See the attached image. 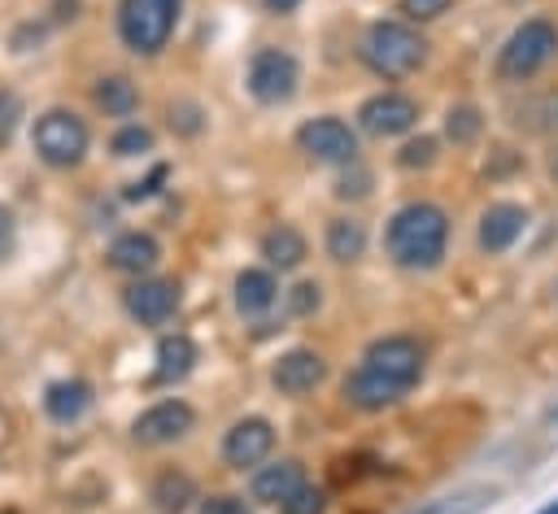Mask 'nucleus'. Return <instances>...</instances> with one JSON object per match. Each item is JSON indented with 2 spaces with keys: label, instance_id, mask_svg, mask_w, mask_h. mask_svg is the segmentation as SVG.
Listing matches in <instances>:
<instances>
[{
  "label": "nucleus",
  "instance_id": "8",
  "mask_svg": "<svg viewBox=\"0 0 558 514\" xmlns=\"http://www.w3.org/2000/svg\"><path fill=\"white\" fill-rule=\"evenodd\" d=\"M296 144L314 157V161H327V166H344L357 157V135L340 122V118H314L296 131Z\"/></svg>",
  "mask_w": 558,
  "mask_h": 514
},
{
  "label": "nucleus",
  "instance_id": "11",
  "mask_svg": "<svg viewBox=\"0 0 558 514\" xmlns=\"http://www.w3.org/2000/svg\"><path fill=\"white\" fill-rule=\"evenodd\" d=\"M270 449H275V431L266 418H240L222 440V457L231 466H257Z\"/></svg>",
  "mask_w": 558,
  "mask_h": 514
},
{
  "label": "nucleus",
  "instance_id": "32",
  "mask_svg": "<svg viewBox=\"0 0 558 514\" xmlns=\"http://www.w3.org/2000/svg\"><path fill=\"white\" fill-rule=\"evenodd\" d=\"M292 309H296V314L318 309V283H296V287H292Z\"/></svg>",
  "mask_w": 558,
  "mask_h": 514
},
{
  "label": "nucleus",
  "instance_id": "36",
  "mask_svg": "<svg viewBox=\"0 0 558 514\" xmlns=\"http://www.w3.org/2000/svg\"><path fill=\"white\" fill-rule=\"evenodd\" d=\"M296 4H301V0H266L270 13H288V9H296Z\"/></svg>",
  "mask_w": 558,
  "mask_h": 514
},
{
  "label": "nucleus",
  "instance_id": "2",
  "mask_svg": "<svg viewBox=\"0 0 558 514\" xmlns=\"http://www.w3.org/2000/svg\"><path fill=\"white\" fill-rule=\"evenodd\" d=\"M362 57H366V65H371L375 74L401 78V74H410V70L423 65L427 44H423L418 30H410V26H401V22H375V26L366 30V39H362Z\"/></svg>",
  "mask_w": 558,
  "mask_h": 514
},
{
  "label": "nucleus",
  "instance_id": "31",
  "mask_svg": "<svg viewBox=\"0 0 558 514\" xmlns=\"http://www.w3.org/2000/svg\"><path fill=\"white\" fill-rule=\"evenodd\" d=\"M449 9V0H401V13L414 17V22H427V17H440Z\"/></svg>",
  "mask_w": 558,
  "mask_h": 514
},
{
  "label": "nucleus",
  "instance_id": "12",
  "mask_svg": "<svg viewBox=\"0 0 558 514\" xmlns=\"http://www.w3.org/2000/svg\"><path fill=\"white\" fill-rule=\"evenodd\" d=\"M323 379H327V362H323L318 353H310V348H292V353H283L279 366H275V388H279L283 396H305V392H314Z\"/></svg>",
  "mask_w": 558,
  "mask_h": 514
},
{
  "label": "nucleus",
  "instance_id": "24",
  "mask_svg": "<svg viewBox=\"0 0 558 514\" xmlns=\"http://www.w3.org/2000/svg\"><path fill=\"white\" fill-rule=\"evenodd\" d=\"M192 497H196V488H192V479H187L183 470H166V475L153 484V501H157L161 514H179Z\"/></svg>",
  "mask_w": 558,
  "mask_h": 514
},
{
  "label": "nucleus",
  "instance_id": "17",
  "mask_svg": "<svg viewBox=\"0 0 558 514\" xmlns=\"http://www.w3.org/2000/svg\"><path fill=\"white\" fill-rule=\"evenodd\" d=\"M87 405H92V388L78 383V379H61V383H52V388L44 392V409H48L57 423H74Z\"/></svg>",
  "mask_w": 558,
  "mask_h": 514
},
{
  "label": "nucleus",
  "instance_id": "35",
  "mask_svg": "<svg viewBox=\"0 0 558 514\" xmlns=\"http://www.w3.org/2000/svg\"><path fill=\"white\" fill-rule=\"evenodd\" d=\"M9 235H13V213H9V209H0V253L9 248Z\"/></svg>",
  "mask_w": 558,
  "mask_h": 514
},
{
  "label": "nucleus",
  "instance_id": "10",
  "mask_svg": "<svg viewBox=\"0 0 558 514\" xmlns=\"http://www.w3.org/2000/svg\"><path fill=\"white\" fill-rule=\"evenodd\" d=\"M187 431H192V409L183 401H161V405L144 409L135 418V427H131V436L140 444H170V440H179Z\"/></svg>",
  "mask_w": 558,
  "mask_h": 514
},
{
  "label": "nucleus",
  "instance_id": "38",
  "mask_svg": "<svg viewBox=\"0 0 558 514\" xmlns=\"http://www.w3.org/2000/svg\"><path fill=\"white\" fill-rule=\"evenodd\" d=\"M554 174H558V157H554Z\"/></svg>",
  "mask_w": 558,
  "mask_h": 514
},
{
  "label": "nucleus",
  "instance_id": "25",
  "mask_svg": "<svg viewBox=\"0 0 558 514\" xmlns=\"http://www.w3.org/2000/svg\"><path fill=\"white\" fill-rule=\"evenodd\" d=\"M484 501H488V492H484V488H471V492H458V497L427 501V505H418L414 514H475Z\"/></svg>",
  "mask_w": 558,
  "mask_h": 514
},
{
  "label": "nucleus",
  "instance_id": "22",
  "mask_svg": "<svg viewBox=\"0 0 558 514\" xmlns=\"http://www.w3.org/2000/svg\"><path fill=\"white\" fill-rule=\"evenodd\" d=\"M96 105H100L105 113H113V118H126V113H135V105H140V96H135V83H131V78H122V74H109V78H100V83H96Z\"/></svg>",
  "mask_w": 558,
  "mask_h": 514
},
{
  "label": "nucleus",
  "instance_id": "27",
  "mask_svg": "<svg viewBox=\"0 0 558 514\" xmlns=\"http://www.w3.org/2000/svg\"><path fill=\"white\" fill-rule=\"evenodd\" d=\"M327 510V492L314 488V484H301L288 501H283V514H323Z\"/></svg>",
  "mask_w": 558,
  "mask_h": 514
},
{
  "label": "nucleus",
  "instance_id": "37",
  "mask_svg": "<svg viewBox=\"0 0 558 514\" xmlns=\"http://www.w3.org/2000/svg\"><path fill=\"white\" fill-rule=\"evenodd\" d=\"M541 514H558V501H554V505H545V510H541Z\"/></svg>",
  "mask_w": 558,
  "mask_h": 514
},
{
  "label": "nucleus",
  "instance_id": "1",
  "mask_svg": "<svg viewBox=\"0 0 558 514\" xmlns=\"http://www.w3.org/2000/svg\"><path fill=\"white\" fill-rule=\"evenodd\" d=\"M445 240H449V218L445 209L418 200V205H405L392 222H388V253L418 270V266H436L445 257Z\"/></svg>",
  "mask_w": 558,
  "mask_h": 514
},
{
  "label": "nucleus",
  "instance_id": "5",
  "mask_svg": "<svg viewBox=\"0 0 558 514\" xmlns=\"http://www.w3.org/2000/svg\"><path fill=\"white\" fill-rule=\"evenodd\" d=\"M35 152L48 166H74V161H83V152H87V126H83V118L65 113V109H48L35 122Z\"/></svg>",
  "mask_w": 558,
  "mask_h": 514
},
{
  "label": "nucleus",
  "instance_id": "18",
  "mask_svg": "<svg viewBox=\"0 0 558 514\" xmlns=\"http://www.w3.org/2000/svg\"><path fill=\"white\" fill-rule=\"evenodd\" d=\"M296 488H301V466L296 462H275V466H266L253 479V497L257 501H270V505H283Z\"/></svg>",
  "mask_w": 558,
  "mask_h": 514
},
{
  "label": "nucleus",
  "instance_id": "15",
  "mask_svg": "<svg viewBox=\"0 0 558 514\" xmlns=\"http://www.w3.org/2000/svg\"><path fill=\"white\" fill-rule=\"evenodd\" d=\"M344 396H349V405H357V409H384V405L401 401V396H405V388H397V383H388L384 375H375V370L357 366V370L344 379Z\"/></svg>",
  "mask_w": 558,
  "mask_h": 514
},
{
  "label": "nucleus",
  "instance_id": "30",
  "mask_svg": "<svg viewBox=\"0 0 558 514\" xmlns=\"http://www.w3.org/2000/svg\"><path fill=\"white\" fill-rule=\"evenodd\" d=\"M405 170H414V166H432L436 161V139L432 135H418V139H410L405 148H401V157H397Z\"/></svg>",
  "mask_w": 558,
  "mask_h": 514
},
{
  "label": "nucleus",
  "instance_id": "14",
  "mask_svg": "<svg viewBox=\"0 0 558 514\" xmlns=\"http://www.w3.org/2000/svg\"><path fill=\"white\" fill-rule=\"evenodd\" d=\"M179 305V287L166 283V279H140L126 287V309L140 318V322H166Z\"/></svg>",
  "mask_w": 558,
  "mask_h": 514
},
{
  "label": "nucleus",
  "instance_id": "26",
  "mask_svg": "<svg viewBox=\"0 0 558 514\" xmlns=\"http://www.w3.org/2000/svg\"><path fill=\"white\" fill-rule=\"evenodd\" d=\"M480 113L471 109V105H458V109H449V118H445V135L453 139V144H471L475 135H480Z\"/></svg>",
  "mask_w": 558,
  "mask_h": 514
},
{
  "label": "nucleus",
  "instance_id": "16",
  "mask_svg": "<svg viewBox=\"0 0 558 514\" xmlns=\"http://www.w3.org/2000/svg\"><path fill=\"white\" fill-rule=\"evenodd\" d=\"M157 257H161V248H157V240L144 235V231H126V235H118L113 248H109V261H113L118 270H131V274L153 270Z\"/></svg>",
  "mask_w": 558,
  "mask_h": 514
},
{
  "label": "nucleus",
  "instance_id": "4",
  "mask_svg": "<svg viewBox=\"0 0 558 514\" xmlns=\"http://www.w3.org/2000/svg\"><path fill=\"white\" fill-rule=\"evenodd\" d=\"M554 52H558V26L545 17H532L506 39V48L497 57V74L501 78H532L545 61H554Z\"/></svg>",
  "mask_w": 558,
  "mask_h": 514
},
{
  "label": "nucleus",
  "instance_id": "9",
  "mask_svg": "<svg viewBox=\"0 0 558 514\" xmlns=\"http://www.w3.org/2000/svg\"><path fill=\"white\" fill-rule=\"evenodd\" d=\"M414 118H418V105H414L410 96H397V91L371 96V100L357 109V122H362V131H371V135H401V131L414 126Z\"/></svg>",
  "mask_w": 558,
  "mask_h": 514
},
{
  "label": "nucleus",
  "instance_id": "6",
  "mask_svg": "<svg viewBox=\"0 0 558 514\" xmlns=\"http://www.w3.org/2000/svg\"><path fill=\"white\" fill-rule=\"evenodd\" d=\"M362 366L410 392V388L418 383V375H423V348H418V340H410V335H388V340H375V344L366 348Z\"/></svg>",
  "mask_w": 558,
  "mask_h": 514
},
{
  "label": "nucleus",
  "instance_id": "28",
  "mask_svg": "<svg viewBox=\"0 0 558 514\" xmlns=\"http://www.w3.org/2000/svg\"><path fill=\"white\" fill-rule=\"evenodd\" d=\"M17 122H22V96H17V91H9V87H0V144H9V139H13Z\"/></svg>",
  "mask_w": 558,
  "mask_h": 514
},
{
  "label": "nucleus",
  "instance_id": "23",
  "mask_svg": "<svg viewBox=\"0 0 558 514\" xmlns=\"http://www.w3.org/2000/svg\"><path fill=\"white\" fill-rule=\"evenodd\" d=\"M362 248H366V231H362V222H353V218H336V222L327 227V253H331L336 261H353V257H362Z\"/></svg>",
  "mask_w": 558,
  "mask_h": 514
},
{
  "label": "nucleus",
  "instance_id": "29",
  "mask_svg": "<svg viewBox=\"0 0 558 514\" xmlns=\"http://www.w3.org/2000/svg\"><path fill=\"white\" fill-rule=\"evenodd\" d=\"M148 148H153V135H148L144 126H126V131L113 135V152H118V157H140V152H148Z\"/></svg>",
  "mask_w": 558,
  "mask_h": 514
},
{
  "label": "nucleus",
  "instance_id": "3",
  "mask_svg": "<svg viewBox=\"0 0 558 514\" xmlns=\"http://www.w3.org/2000/svg\"><path fill=\"white\" fill-rule=\"evenodd\" d=\"M179 17V0H122L118 9V30L126 39V48L153 57L166 48L170 30Z\"/></svg>",
  "mask_w": 558,
  "mask_h": 514
},
{
  "label": "nucleus",
  "instance_id": "21",
  "mask_svg": "<svg viewBox=\"0 0 558 514\" xmlns=\"http://www.w3.org/2000/svg\"><path fill=\"white\" fill-rule=\"evenodd\" d=\"M262 257H266L270 266H279V270H292V266L305 257L301 231H292V227H270L266 240H262Z\"/></svg>",
  "mask_w": 558,
  "mask_h": 514
},
{
  "label": "nucleus",
  "instance_id": "19",
  "mask_svg": "<svg viewBox=\"0 0 558 514\" xmlns=\"http://www.w3.org/2000/svg\"><path fill=\"white\" fill-rule=\"evenodd\" d=\"M192 362H196V344L187 340V335H166L161 344H157V379L161 383H170V379H183L187 370H192Z\"/></svg>",
  "mask_w": 558,
  "mask_h": 514
},
{
  "label": "nucleus",
  "instance_id": "33",
  "mask_svg": "<svg viewBox=\"0 0 558 514\" xmlns=\"http://www.w3.org/2000/svg\"><path fill=\"white\" fill-rule=\"evenodd\" d=\"M196 514H248V510H244V501H235V497H209V501H201Z\"/></svg>",
  "mask_w": 558,
  "mask_h": 514
},
{
  "label": "nucleus",
  "instance_id": "34",
  "mask_svg": "<svg viewBox=\"0 0 558 514\" xmlns=\"http://www.w3.org/2000/svg\"><path fill=\"white\" fill-rule=\"evenodd\" d=\"M161 179H166V166H157V170H153V174H148L144 183H131V187H126V196H131V200H140V196H153Z\"/></svg>",
  "mask_w": 558,
  "mask_h": 514
},
{
  "label": "nucleus",
  "instance_id": "7",
  "mask_svg": "<svg viewBox=\"0 0 558 514\" xmlns=\"http://www.w3.org/2000/svg\"><path fill=\"white\" fill-rule=\"evenodd\" d=\"M296 78H301L296 61H292L288 52H279V48H262V52L253 57V65H248V87H253V96L266 100V105L288 100V96L296 91Z\"/></svg>",
  "mask_w": 558,
  "mask_h": 514
},
{
  "label": "nucleus",
  "instance_id": "20",
  "mask_svg": "<svg viewBox=\"0 0 558 514\" xmlns=\"http://www.w3.org/2000/svg\"><path fill=\"white\" fill-rule=\"evenodd\" d=\"M275 279L266 274V270H244L240 279H235V305H240V314H262V309H270L275 305Z\"/></svg>",
  "mask_w": 558,
  "mask_h": 514
},
{
  "label": "nucleus",
  "instance_id": "13",
  "mask_svg": "<svg viewBox=\"0 0 558 514\" xmlns=\"http://www.w3.org/2000/svg\"><path fill=\"white\" fill-rule=\"evenodd\" d=\"M523 222H527L523 205H510V200L488 205L484 218H480V248H484V253H506V248L519 240Z\"/></svg>",
  "mask_w": 558,
  "mask_h": 514
}]
</instances>
